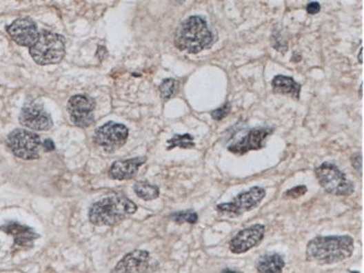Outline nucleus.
<instances>
[{"instance_id":"nucleus-1","label":"nucleus","mask_w":364,"mask_h":273,"mask_svg":"<svg viewBox=\"0 0 364 273\" xmlns=\"http://www.w3.org/2000/svg\"><path fill=\"white\" fill-rule=\"evenodd\" d=\"M353 251L354 241L350 235L317 236L308 242L306 259L320 265H335L351 258Z\"/></svg>"},{"instance_id":"nucleus-2","label":"nucleus","mask_w":364,"mask_h":273,"mask_svg":"<svg viewBox=\"0 0 364 273\" xmlns=\"http://www.w3.org/2000/svg\"><path fill=\"white\" fill-rule=\"evenodd\" d=\"M214 42V35L201 16H192L179 25L175 33V46L181 51L197 54L209 48Z\"/></svg>"},{"instance_id":"nucleus-3","label":"nucleus","mask_w":364,"mask_h":273,"mask_svg":"<svg viewBox=\"0 0 364 273\" xmlns=\"http://www.w3.org/2000/svg\"><path fill=\"white\" fill-rule=\"evenodd\" d=\"M137 212V205L123 195L105 197L91 206L90 222L98 226H114Z\"/></svg>"},{"instance_id":"nucleus-4","label":"nucleus","mask_w":364,"mask_h":273,"mask_svg":"<svg viewBox=\"0 0 364 273\" xmlns=\"http://www.w3.org/2000/svg\"><path fill=\"white\" fill-rule=\"evenodd\" d=\"M30 54L39 65L57 64L65 55V39L59 34L43 30L30 48Z\"/></svg>"},{"instance_id":"nucleus-5","label":"nucleus","mask_w":364,"mask_h":273,"mask_svg":"<svg viewBox=\"0 0 364 273\" xmlns=\"http://www.w3.org/2000/svg\"><path fill=\"white\" fill-rule=\"evenodd\" d=\"M317 181L324 190L335 196H350L354 192V185L336 165L323 163L315 170Z\"/></svg>"},{"instance_id":"nucleus-6","label":"nucleus","mask_w":364,"mask_h":273,"mask_svg":"<svg viewBox=\"0 0 364 273\" xmlns=\"http://www.w3.org/2000/svg\"><path fill=\"white\" fill-rule=\"evenodd\" d=\"M7 145L16 157L25 161L37 159L43 148V141L39 134L21 129H16L9 134Z\"/></svg>"},{"instance_id":"nucleus-7","label":"nucleus","mask_w":364,"mask_h":273,"mask_svg":"<svg viewBox=\"0 0 364 273\" xmlns=\"http://www.w3.org/2000/svg\"><path fill=\"white\" fill-rule=\"evenodd\" d=\"M265 196H266V190L256 186L245 190L243 193H240L231 202L219 204L216 206V211L227 216H240L242 214L250 212L251 210L259 206Z\"/></svg>"},{"instance_id":"nucleus-8","label":"nucleus","mask_w":364,"mask_h":273,"mask_svg":"<svg viewBox=\"0 0 364 273\" xmlns=\"http://www.w3.org/2000/svg\"><path fill=\"white\" fill-rule=\"evenodd\" d=\"M129 130L125 125L109 121L97 129L94 143L105 152H114L121 148L128 139Z\"/></svg>"},{"instance_id":"nucleus-9","label":"nucleus","mask_w":364,"mask_h":273,"mask_svg":"<svg viewBox=\"0 0 364 273\" xmlns=\"http://www.w3.org/2000/svg\"><path fill=\"white\" fill-rule=\"evenodd\" d=\"M96 103L87 95H73L68 103V112L75 125L80 128H87L92 125L94 117L93 110Z\"/></svg>"},{"instance_id":"nucleus-10","label":"nucleus","mask_w":364,"mask_h":273,"mask_svg":"<svg viewBox=\"0 0 364 273\" xmlns=\"http://www.w3.org/2000/svg\"><path fill=\"white\" fill-rule=\"evenodd\" d=\"M19 122L30 130L48 131L53 127L50 113L39 103H27L21 110Z\"/></svg>"},{"instance_id":"nucleus-11","label":"nucleus","mask_w":364,"mask_h":273,"mask_svg":"<svg viewBox=\"0 0 364 273\" xmlns=\"http://www.w3.org/2000/svg\"><path fill=\"white\" fill-rule=\"evenodd\" d=\"M265 225L254 224L241 230L238 234L230 241V251L234 254H242L248 252L249 250L257 247L265 236Z\"/></svg>"},{"instance_id":"nucleus-12","label":"nucleus","mask_w":364,"mask_h":273,"mask_svg":"<svg viewBox=\"0 0 364 273\" xmlns=\"http://www.w3.org/2000/svg\"><path fill=\"white\" fill-rule=\"evenodd\" d=\"M272 128L261 127V128L251 129L248 134L242 136L241 139L238 140L236 143H233L229 145V152L234 154H247L252 150H259L265 147L267 138L272 134Z\"/></svg>"},{"instance_id":"nucleus-13","label":"nucleus","mask_w":364,"mask_h":273,"mask_svg":"<svg viewBox=\"0 0 364 273\" xmlns=\"http://www.w3.org/2000/svg\"><path fill=\"white\" fill-rule=\"evenodd\" d=\"M7 33L18 45L30 48L39 37V32L35 23L30 18H18L7 26Z\"/></svg>"},{"instance_id":"nucleus-14","label":"nucleus","mask_w":364,"mask_h":273,"mask_svg":"<svg viewBox=\"0 0 364 273\" xmlns=\"http://www.w3.org/2000/svg\"><path fill=\"white\" fill-rule=\"evenodd\" d=\"M150 253L136 250L123 256L111 273H147L150 271Z\"/></svg>"},{"instance_id":"nucleus-15","label":"nucleus","mask_w":364,"mask_h":273,"mask_svg":"<svg viewBox=\"0 0 364 273\" xmlns=\"http://www.w3.org/2000/svg\"><path fill=\"white\" fill-rule=\"evenodd\" d=\"M145 163H146L145 157L114 161L109 170V176L110 179H116V181H128L137 175L138 170Z\"/></svg>"},{"instance_id":"nucleus-16","label":"nucleus","mask_w":364,"mask_h":273,"mask_svg":"<svg viewBox=\"0 0 364 273\" xmlns=\"http://www.w3.org/2000/svg\"><path fill=\"white\" fill-rule=\"evenodd\" d=\"M0 230L14 238L15 245L21 247H30L34 241L39 239V234L28 226L21 225L19 223L9 222L6 225L0 226Z\"/></svg>"},{"instance_id":"nucleus-17","label":"nucleus","mask_w":364,"mask_h":273,"mask_svg":"<svg viewBox=\"0 0 364 273\" xmlns=\"http://www.w3.org/2000/svg\"><path fill=\"white\" fill-rule=\"evenodd\" d=\"M284 267V258L278 253L263 254L256 262V269L258 273H281Z\"/></svg>"},{"instance_id":"nucleus-18","label":"nucleus","mask_w":364,"mask_h":273,"mask_svg":"<svg viewBox=\"0 0 364 273\" xmlns=\"http://www.w3.org/2000/svg\"><path fill=\"white\" fill-rule=\"evenodd\" d=\"M272 91L278 94H290L293 98L299 99V93L302 86L297 83L292 77L277 75L272 82Z\"/></svg>"},{"instance_id":"nucleus-19","label":"nucleus","mask_w":364,"mask_h":273,"mask_svg":"<svg viewBox=\"0 0 364 273\" xmlns=\"http://www.w3.org/2000/svg\"><path fill=\"white\" fill-rule=\"evenodd\" d=\"M134 193L143 201H152L159 196V188L147 181H138L134 186Z\"/></svg>"},{"instance_id":"nucleus-20","label":"nucleus","mask_w":364,"mask_h":273,"mask_svg":"<svg viewBox=\"0 0 364 273\" xmlns=\"http://www.w3.org/2000/svg\"><path fill=\"white\" fill-rule=\"evenodd\" d=\"M168 150H172V149L176 148V147L182 149L194 148V138L188 134H176L172 139L168 140Z\"/></svg>"},{"instance_id":"nucleus-21","label":"nucleus","mask_w":364,"mask_h":273,"mask_svg":"<svg viewBox=\"0 0 364 273\" xmlns=\"http://www.w3.org/2000/svg\"><path fill=\"white\" fill-rule=\"evenodd\" d=\"M177 90H179V82L174 79H166V80L161 82L159 86V92L161 97L164 101H168L170 99L173 98L174 95L176 94Z\"/></svg>"},{"instance_id":"nucleus-22","label":"nucleus","mask_w":364,"mask_h":273,"mask_svg":"<svg viewBox=\"0 0 364 273\" xmlns=\"http://www.w3.org/2000/svg\"><path fill=\"white\" fill-rule=\"evenodd\" d=\"M170 219L174 222L183 224V223H190V224H195L199 220V215L194 211H181L173 213L170 215Z\"/></svg>"},{"instance_id":"nucleus-23","label":"nucleus","mask_w":364,"mask_h":273,"mask_svg":"<svg viewBox=\"0 0 364 273\" xmlns=\"http://www.w3.org/2000/svg\"><path fill=\"white\" fill-rule=\"evenodd\" d=\"M231 111V103L230 102H225V103L223 104V105H221V107L218 108V109H215L214 111H212L211 112V117H212V119L215 120V121H221V120H223L225 117L230 113Z\"/></svg>"},{"instance_id":"nucleus-24","label":"nucleus","mask_w":364,"mask_h":273,"mask_svg":"<svg viewBox=\"0 0 364 273\" xmlns=\"http://www.w3.org/2000/svg\"><path fill=\"white\" fill-rule=\"evenodd\" d=\"M307 192V188L304 186V185H301V186H297V188H292V190H287L284 194V199H299V197L305 195Z\"/></svg>"},{"instance_id":"nucleus-25","label":"nucleus","mask_w":364,"mask_h":273,"mask_svg":"<svg viewBox=\"0 0 364 273\" xmlns=\"http://www.w3.org/2000/svg\"><path fill=\"white\" fill-rule=\"evenodd\" d=\"M351 161H352L353 167L356 172L362 174V156L361 154H353V157L351 158Z\"/></svg>"},{"instance_id":"nucleus-26","label":"nucleus","mask_w":364,"mask_h":273,"mask_svg":"<svg viewBox=\"0 0 364 273\" xmlns=\"http://www.w3.org/2000/svg\"><path fill=\"white\" fill-rule=\"evenodd\" d=\"M306 10H307L310 15H316V14L321 12L320 3L313 1V3H308L307 6H306Z\"/></svg>"},{"instance_id":"nucleus-27","label":"nucleus","mask_w":364,"mask_h":273,"mask_svg":"<svg viewBox=\"0 0 364 273\" xmlns=\"http://www.w3.org/2000/svg\"><path fill=\"white\" fill-rule=\"evenodd\" d=\"M43 148H44L46 152H51V150H54L53 141L50 139L45 140V141H43Z\"/></svg>"},{"instance_id":"nucleus-28","label":"nucleus","mask_w":364,"mask_h":273,"mask_svg":"<svg viewBox=\"0 0 364 273\" xmlns=\"http://www.w3.org/2000/svg\"><path fill=\"white\" fill-rule=\"evenodd\" d=\"M221 273H242L240 271L231 270V269H225V270L222 271Z\"/></svg>"},{"instance_id":"nucleus-29","label":"nucleus","mask_w":364,"mask_h":273,"mask_svg":"<svg viewBox=\"0 0 364 273\" xmlns=\"http://www.w3.org/2000/svg\"><path fill=\"white\" fill-rule=\"evenodd\" d=\"M362 57H363V48L360 51V63H362Z\"/></svg>"},{"instance_id":"nucleus-30","label":"nucleus","mask_w":364,"mask_h":273,"mask_svg":"<svg viewBox=\"0 0 364 273\" xmlns=\"http://www.w3.org/2000/svg\"><path fill=\"white\" fill-rule=\"evenodd\" d=\"M349 273H360L358 271H353V272H349Z\"/></svg>"}]
</instances>
